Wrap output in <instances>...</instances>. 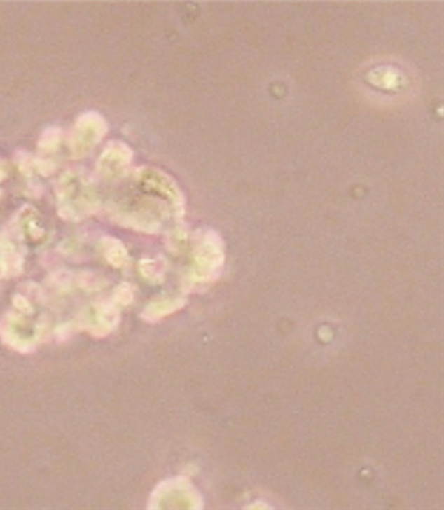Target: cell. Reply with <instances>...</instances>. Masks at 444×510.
<instances>
[{"mask_svg":"<svg viewBox=\"0 0 444 510\" xmlns=\"http://www.w3.org/2000/svg\"><path fill=\"white\" fill-rule=\"evenodd\" d=\"M57 212L67 221H81L95 215L101 202L89 177L81 170H69L56 183Z\"/></svg>","mask_w":444,"mask_h":510,"instance_id":"cell-1","label":"cell"},{"mask_svg":"<svg viewBox=\"0 0 444 510\" xmlns=\"http://www.w3.org/2000/svg\"><path fill=\"white\" fill-rule=\"evenodd\" d=\"M108 132L106 118L98 112L81 114L69 136V149L74 159H83L104 139Z\"/></svg>","mask_w":444,"mask_h":510,"instance_id":"cell-2","label":"cell"},{"mask_svg":"<svg viewBox=\"0 0 444 510\" xmlns=\"http://www.w3.org/2000/svg\"><path fill=\"white\" fill-rule=\"evenodd\" d=\"M173 499H179L184 508H202V500L195 488L184 478H174L160 483L150 497L148 508H169Z\"/></svg>","mask_w":444,"mask_h":510,"instance_id":"cell-3","label":"cell"},{"mask_svg":"<svg viewBox=\"0 0 444 510\" xmlns=\"http://www.w3.org/2000/svg\"><path fill=\"white\" fill-rule=\"evenodd\" d=\"M134 159L132 149L123 142H108L97 160V174L102 181H115L127 173Z\"/></svg>","mask_w":444,"mask_h":510,"instance_id":"cell-4","label":"cell"},{"mask_svg":"<svg viewBox=\"0 0 444 510\" xmlns=\"http://www.w3.org/2000/svg\"><path fill=\"white\" fill-rule=\"evenodd\" d=\"M222 262L223 254L220 239L215 233L207 231L203 234L195 249V278L201 281H211L221 268Z\"/></svg>","mask_w":444,"mask_h":510,"instance_id":"cell-5","label":"cell"},{"mask_svg":"<svg viewBox=\"0 0 444 510\" xmlns=\"http://www.w3.org/2000/svg\"><path fill=\"white\" fill-rule=\"evenodd\" d=\"M120 324V311L115 303L101 301L93 306V315L81 317L78 325L87 329L95 338H104L111 334Z\"/></svg>","mask_w":444,"mask_h":510,"instance_id":"cell-6","label":"cell"},{"mask_svg":"<svg viewBox=\"0 0 444 510\" xmlns=\"http://www.w3.org/2000/svg\"><path fill=\"white\" fill-rule=\"evenodd\" d=\"M102 251L103 255L112 267L123 268L130 262V256L126 247L118 239L112 236H104L102 239Z\"/></svg>","mask_w":444,"mask_h":510,"instance_id":"cell-7","label":"cell"},{"mask_svg":"<svg viewBox=\"0 0 444 510\" xmlns=\"http://www.w3.org/2000/svg\"><path fill=\"white\" fill-rule=\"evenodd\" d=\"M184 301L183 300H162L148 303L142 311L141 317L148 322H155L162 319L164 316L181 309Z\"/></svg>","mask_w":444,"mask_h":510,"instance_id":"cell-8","label":"cell"},{"mask_svg":"<svg viewBox=\"0 0 444 510\" xmlns=\"http://www.w3.org/2000/svg\"><path fill=\"white\" fill-rule=\"evenodd\" d=\"M62 140V131L59 127H50L45 130L39 140V148L43 153H54L60 146Z\"/></svg>","mask_w":444,"mask_h":510,"instance_id":"cell-9","label":"cell"},{"mask_svg":"<svg viewBox=\"0 0 444 510\" xmlns=\"http://www.w3.org/2000/svg\"><path fill=\"white\" fill-rule=\"evenodd\" d=\"M139 270L144 278L148 281H159V278L164 275L165 270V263L162 259H142L139 264Z\"/></svg>","mask_w":444,"mask_h":510,"instance_id":"cell-10","label":"cell"},{"mask_svg":"<svg viewBox=\"0 0 444 510\" xmlns=\"http://www.w3.org/2000/svg\"><path fill=\"white\" fill-rule=\"evenodd\" d=\"M76 284L81 289L92 292V291H98V289H103L104 284H106V281L102 278L101 275H97L95 273H92V272H83L76 277Z\"/></svg>","mask_w":444,"mask_h":510,"instance_id":"cell-11","label":"cell"},{"mask_svg":"<svg viewBox=\"0 0 444 510\" xmlns=\"http://www.w3.org/2000/svg\"><path fill=\"white\" fill-rule=\"evenodd\" d=\"M134 289L130 283H121L118 287H116L113 291V303L116 305H122V306H127L134 301Z\"/></svg>","mask_w":444,"mask_h":510,"instance_id":"cell-12","label":"cell"},{"mask_svg":"<svg viewBox=\"0 0 444 510\" xmlns=\"http://www.w3.org/2000/svg\"><path fill=\"white\" fill-rule=\"evenodd\" d=\"M50 281L56 289H61V291H68V289H71V284H73V275L67 270H60V272L55 273L54 275H51Z\"/></svg>","mask_w":444,"mask_h":510,"instance_id":"cell-13","label":"cell"}]
</instances>
